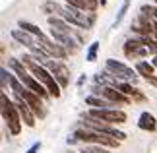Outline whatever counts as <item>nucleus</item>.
Masks as SVG:
<instances>
[{"label": "nucleus", "mask_w": 157, "mask_h": 153, "mask_svg": "<svg viewBox=\"0 0 157 153\" xmlns=\"http://www.w3.org/2000/svg\"><path fill=\"white\" fill-rule=\"evenodd\" d=\"M86 79H87V76H86V74H82L80 79H78V85H83V82H86Z\"/></svg>", "instance_id": "28"}, {"label": "nucleus", "mask_w": 157, "mask_h": 153, "mask_svg": "<svg viewBox=\"0 0 157 153\" xmlns=\"http://www.w3.org/2000/svg\"><path fill=\"white\" fill-rule=\"evenodd\" d=\"M21 62H23V66L31 72V74L39 79L41 83L45 85L47 89H49V93H51V97H54V99H58L60 97V85H58V82L52 78V74L49 70L45 68V66H39L37 62H35V58L31 56V54H23V58H21Z\"/></svg>", "instance_id": "1"}, {"label": "nucleus", "mask_w": 157, "mask_h": 153, "mask_svg": "<svg viewBox=\"0 0 157 153\" xmlns=\"http://www.w3.org/2000/svg\"><path fill=\"white\" fill-rule=\"evenodd\" d=\"M16 95H20L21 99L27 103L29 109L33 111V114L37 116V118H45V116H47V109H45V105H43V99H41L37 93H33L31 89H27V87H25V89L21 91V93H16Z\"/></svg>", "instance_id": "10"}, {"label": "nucleus", "mask_w": 157, "mask_h": 153, "mask_svg": "<svg viewBox=\"0 0 157 153\" xmlns=\"http://www.w3.org/2000/svg\"><path fill=\"white\" fill-rule=\"evenodd\" d=\"M117 89L122 91V93H124L126 97H130L132 101H146V95H144L140 89H136L132 83H128V82H120V83L117 85Z\"/></svg>", "instance_id": "14"}, {"label": "nucleus", "mask_w": 157, "mask_h": 153, "mask_svg": "<svg viewBox=\"0 0 157 153\" xmlns=\"http://www.w3.org/2000/svg\"><path fill=\"white\" fill-rule=\"evenodd\" d=\"M66 2H68V6H74L83 12H95L99 6V0H66Z\"/></svg>", "instance_id": "16"}, {"label": "nucleus", "mask_w": 157, "mask_h": 153, "mask_svg": "<svg viewBox=\"0 0 157 153\" xmlns=\"http://www.w3.org/2000/svg\"><path fill=\"white\" fill-rule=\"evenodd\" d=\"M37 43H39V47L47 52V56H49V58H60V60L68 58V51H66L62 45H58L56 41H51L49 37H47V35L39 37Z\"/></svg>", "instance_id": "11"}, {"label": "nucleus", "mask_w": 157, "mask_h": 153, "mask_svg": "<svg viewBox=\"0 0 157 153\" xmlns=\"http://www.w3.org/2000/svg\"><path fill=\"white\" fill-rule=\"evenodd\" d=\"M138 126H140V130H146V132H155L157 130V120L151 113L144 111L140 114V118H138Z\"/></svg>", "instance_id": "15"}, {"label": "nucleus", "mask_w": 157, "mask_h": 153, "mask_svg": "<svg viewBox=\"0 0 157 153\" xmlns=\"http://www.w3.org/2000/svg\"><path fill=\"white\" fill-rule=\"evenodd\" d=\"M60 17H64L70 25L82 27V29H91L95 25V14L93 12H83V10L74 8V6H66Z\"/></svg>", "instance_id": "4"}, {"label": "nucleus", "mask_w": 157, "mask_h": 153, "mask_svg": "<svg viewBox=\"0 0 157 153\" xmlns=\"http://www.w3.org/2000/svg\"><path fill=\"white\" fill-rule=\"evenodd\" d=\"M80 153H111V151L107 147H103V145H83L80 149Z\"/></svg>", "instance_id": "23"}, {"label": "nucleus", "mask_w": 157, "mask_h": 153, "mask_svg": "<svg viewBox=\"0 0 157 153\" xmlns=\"http://www.w3.org/2000/svg\"><path fill=\"white\" fill-rule=\"evenodd\" d=\"M155 6H157V0H155Z\"/></svg>", "instance_id": "33"}, {"label": "nucleus", "mask_w": 157, "mask_h": 153, "mask_svg": "<svg viewBox=\"0 0 157 153\" xmlns=\"http://www.w3.org/2000/svg\"><path fill=\"white\" fill-rule=\"evenodd\" d=\"M39 149H41V142H35L33 145H31V147H29L25 153H39Z\"/></svg>", "instance_id": "26"}, {"label": "nucleus", "mask_w": 157, "mask_h": 153, "mask_svg": "<svg viewBox=\"0 0 157 153\" xmlns=\"http://www.w3.org/2000/svg\"><path fill=\"white\" fill-rule=\"evenodd\" d=\"M16 107H17V111H20V114H21L23 124L29 126V128H33V126H35V118H37V116L33 114V111L29 109V105L21 99L20 95H16Z\"/></svg>", "instance_id": "13"}, {"label": "nucleus", "mask_w": 157, "mask_h": 153, "mask_svg": "<svg viewBox=\"0 0 157 153\" xmlns=\"http://www.w3.org/2000/svg\"><path fill=\"white\" fill-rule=\"evenodd\" d=\"M153 35H155V41H157V23H155V31H153Z\"/></svg>", "instance_id": "30"}, {"label": "nucleus", "mask_w": 157, "mask_h": 153, "mask_svg": "<svg viewBox=\"0 0 157 153\" xmlns=\"http://www.w3.org/2000/svg\"><path fill=\"white\" fill-rule=\"evenodd\" d=\"M144 43H146V47L149 48V52H153L155 56H157V41L149 39V37H144Z\"/></svg>", "instance_id": "24"}, {"label": "nucleus", "mask_w": 157, "mask_h": 153, "mask_svg": "<svg viewBox=\"0 0 157 153\" xmlns=\"http://www.w3.org/2000/svg\"><path fill=\"white\" fill-rule=\"evenodd\" d=\"M99 95L105 97V99H109V101H113L114 105H130V103H132L130 97H126L122 91H118L117 87H107V85H103Z\"/></svg>", "instance_id": "12"}, {"label": "nucleus", "mask_w": 157, "mask_h": 153, "mask_svg": "<svg viewBox=\"0 0 157 153\" xmlns=\"http://www.w3.org/2000/svg\"><path fill=\"white\" fill-rule=\"evenodd\" d=\"M149 85H153V87H157V76H147V78H144Z\"/></svg>", "instance_id": "27"}, {"label": "nucleus", "mask_w": 157, "mask_h": 153, "mask_svg": "<svg viewBox=\"0 0 157 153\" xmlns=\"http://www.w3.org/2000/svg\"><path fill=\"white\" fill-rule=\"evenodd\" d=\"M17 25H20V29H23V31H27V33H31L33 35V37H43V31H41V29L37 27V25H35V23H31V21H25V20H20V21H17Z\"/></svg>", "instance_id": "19"}, {"label": "nucleus", "mask_w": 157, "mask_h": 153, "mask_svg": "<svg viewBox=\"0 0 157 153\" xmlns=\"http://www.w3.org/2000/svg\"><path fill=\"white\" fill-rule=\"evenodd\" d=\"M99 2H101V6H105V4H107V0H99Z\"/></svg>", "instance_id": "31"}, {"label": "nucleus", "mask_w": 157, "mask_h": 153, "mask_svg": "<svg viewBox=\"0 0 157 153\" xmlns=\"http://www.w3.org/2000/svg\"><path fill=\"white\" fill-rule=\"evenodd\" d=\"M45 68L52 74V78L58 82L60 87H66V85H70V70L66 68V66L60 62V60H52L49 58L45 62Z\"/></svg>", "instance_id": "8"}, {"label": "nucleus", "mask_w": 157, "mask_h": 153, "mask_svg": "<svg viewBox=\"0 0 157 153\" xmlns=\"http://www.w3.org/2000/svg\"><path fill=\"white\" fill-rule=\"evenodd\" d=\"M0 105H2V118L6 122V126H8V132L12 136H17V134L21 132V114L17 111L16 103H12L8 99V95H6V91H2V95H0Z\"/></svg>", "instance_id": "2"}, {"label": "nucleus", "mask_w": 157, "mask_h": 153, "mask_svg": "<svg viewBox=\"0 0 157 153\" xmlns=\"http://www.w3.org/2000/svg\"><path fill=\"white\" fill-rule=\"evenodd\" d=\"M86 103H87L89 107H93V109H117V107H118V105H114L113 101L105 99V97H95V95L87 97Z\"/></svg>", "instance_id": "17"}, {"label": "nucleus", "mask_w": 157, "mask_h": 153, "mask_svg": "<svg viewBox=\"0 0 157 153\" xmlns=\"http://www.w3.org/2000/svg\"><path fill=\"white\" fill-rule=\"evenodd\" d=\"M74 138L78 142H83L87 145H103V147H118V143H120L117 138L101 134V132H95V130H91V128H87V126L76 128Z\"/></svg>", "instance_id": "3"}, {"label": "nucleus", "mask_w": 157, "mask_h": 153, "mask_svg": "<svg viewBox=\"0 0 157 153\" xmlns=\"http://www.w3.org/2000/svg\"><path fill=\"white\" fill-rule=\"evenodd\" d=\"M51 37H52V41H56L58 45H62L66 51H68V54H76L78 51H80V43L76 41V37L72 33H68V31H62V29H54V27H51Z\"/></svg>", "instance_id": "9"}, {"label": "nucleus", "mask_w": 157, "mask_h": 153, "mask_svg": "<svg viewBox=\"0 0 157 153\" xmlns=\"http://www.w3.org/2000/svg\"><path fill=\"white\" fill-rule=\"evenodd\" d=\"M70 153H74V151H70ZM78 153H80V151H78Z\"/></svg>", "instance_id": "32"}, {"label": "nucleus", "mask_w": 157, "mask_h": 153, "mask_svg": "<svg viewBox=\"0 0 157 153\" xmlns=\"http://www.w3.org/2000/svg\"><path fill=\"white\" fill-rule=\"evenodd\" d=\"M0 74H2V89H6V85H10V78H12V74H10L6 68L0 70Z\"/></svg>", "instance_id": "25"}, {"label": "nucleus", "mask_w": 157, "mask_h": 153, "mask_svg": "<svg viewBox=\"0 0 157 153\" xmlns=\"http://www.w3.org/2000/svg\"><path fill=\"white\" fill-rule=\"evenodd\" d=\"M97 51H99V41H93L87 48V54H86V58L89 62H95V60H97Z\"/></svg>", "instance_id": "22"}, {"label": "nucleus", "mask_w": 157, "mask_h": 153, "mask_svg": "<svg viewBox=\"0 0 157 153\" xmlns=\"http://www.w3.org/2000/svg\"><path fill=\"white\" fill-rule=\"evenodd\" d=\"M151 64H153V66H155V70H157V56H155V58H153V60H151Z\"/></svg>", "instance_id": "29"}, {"label": "nucleus", "mask_w": 157, "mask_h": 153, "mask_svg": "<svg viewBox=\"0 0 157 153\" xmlns=\"http://www.w3.org/2000/svg\"><path fill=\"white\" fill-rule=\"evenodd\" d=\"M41 10H43V14L47 16H52V14H58V16H62V6H60L58 2H54V0H47V2H43V6H41Z\"/></svg>", "instance_id": "18"}, {"label": "nucleus", "mask_w": 157, "mask_h": 153, "mask_svg": "<svg viewBox=\"0 0 157 153\" xmlns=\"http://www.w3.org/2000/svg\"><path fill=\"white\" fill-rule=\"evenodd\" d=\"M105 70H109L113 76H117L120 82H128V83H134V82H136V70H132L130 66L122 64L120 60L107 58V62H105Z\"/></svg>", "instance_id": "6"}, {"label": "nucleus", "mask_w": 157, "mask_h": 153, "mask_svg": "<svg viewBox=\"0 0 157 153\" xmlns=\"http://www.w3.org/2000/svg\"><path fill=\"white\" fill-rule=\"evenodd\" d=\"M87 114L107 124H124L126 122V113L120 109H89Z\"/></svg>", "instance_id": "7"}, {"label": "nucleus", "mask_w": 157, "mask_h": 153, "mask_svg": "<svg viewBox=\"0 0 157 153\" xmlns=\"http://www.w3.org/2000/svg\"><path fill=\"white\" fill-rule=\"evenodd\" d=\"M83 126L91 128V130H95V132L107 134V136H113V138H117L118 142H124V140H126V134L124 132H120L118 128H114L113 124H107V122H103V120L93 118V116H89L87 113L83 114Z\"/></svg>", "instance_id": "5"}, {"label": "nucleus", "mask_w": 157, "mask_h": 153, "mask_svg": "<svg viewBox=\"0 0 157 153\" xmlns=\"http://www.w3.org/2000/svg\"><path fill=\"white\" fill-rule=\"evenodd\" d=\"M136 72L140 74L142 78H147V76H153L155 72V66L151 62H146V60H140V62L136 64Z\"/></svg>", "instance_id": "20"}, {"label": "nucleus", "mask_w": 157, "mask_h": 153, "mask_svg": "<svg viewBox=\"0 0 157 153\" xmlns=\"http://www.w3.org/2000/svg\"><path fill=\"white\" fill-rule=\"evenodd\" d=\"M128 8H130V0H124V2H122V6H120V10H118V16H117V20H114V23H113L114 27H118L120 23H122V20L126 17V14H128Z\"/></svg>", "instance_id": "21"}]
</instances>
